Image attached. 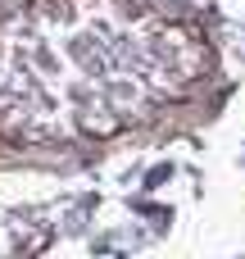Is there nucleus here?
I'll use <instances>...</instances> for the list:
<instances>
[{"label":"nucleus","mask_w":245,"mask_h":259,"mask_svg":"<svg viewBox=\"0 0 245 259\" xmlns=\"http://www.w3.org/2000/svg\"><path fill=\"white\" fill-rule=\"evenodd\" d=\"M214 55L141 0H23L0 14V137L105 141L182 100Z\"/></svg>","instance_id":"obj_1"}]
</instances>
